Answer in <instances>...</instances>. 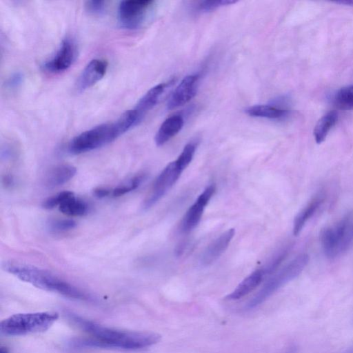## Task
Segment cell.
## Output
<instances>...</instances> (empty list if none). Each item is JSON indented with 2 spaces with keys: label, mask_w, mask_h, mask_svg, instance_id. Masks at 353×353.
Returning a JSON list of instances; mask_svg holds the SVG:
<instances>
[{
  "label": "cell",
  "mask_w": 353,
  "mask_h": 353,
  "mask_svg": "<svg viewBox=\"0 0 353 353\" xmlns=\"http://www.w3.org/2000/svg\"><path fill=\"white\" fill-rule=\"evenodd\" d=\"M216 191L214 184L207 186L197 197L195 202L188 208L181 222L180 228L183 232L193 230L200 222L205 206Z\"/></svg>",
  "instance_id": "30bf717a"
},
{
  "label": "cell",
  "mask_w": 353,
  "mask_h": 353,
  "mask_svg": "<svg viewBox=\"0 0 353 353\" xmlns=\"http://www.w3.org/2000/svg\"><path fill=\"white\" fill-rule=\"evenodd\" d=\"M183 170L176 161L168 164L157 177L152 189L142 204L143 210H148L158 202L175 184Z\"/></svg>",
  "instance_id": "52a82bcc"
},
{
  "label": "cell",
  "mask_w": 353,
  "mask_h": 353,
  "mask_svg": "<svg viewBox=\"0 0 353 353\" xmlns=\"http://www.w3.org/2000/svg\"><path fill=\"white\" fill-rule=\"evenodd\" d=\"M111 190L105 188H97L93 190L94 195L97 198H103L108 196Z\"/></svg>",
  "instance_id": "f546056e"
},
{
  "label": "cell",
  "mask_w": 353,
  "mask_h": 353,
  "mask_svg": "<svg viewBox=\"0 0 353 353\" xmlns=\"http://www.w3.org/2000/svg\"><path fill=\"white\" fill-rule=\"evenodd\" d=\"M106 7L105 1L91 0L85 3V10L91 14H101L104 12Z\"/></svg>",
  "instance_id": "83f0119b"
},
{
  "label": "cell",
  "mask_w": 353,
  "mask_h": 353,
  "mask_svg": "<svg viewBox=\"0 0 353 353\" xmlns=\"http://www.w3.org/2000/svg\"><path fill=\"white\" fill-rule=\"evenodd\" d=\"M77 57V46L70 37L63 39L55 54L42 65L43 70L59 73L68 70Z\"/></svg>",
  "instance_id": "9c48e42d"
},
{
  "label": "cell",
  "mask_w": 353,
  "mask_h": 353,
  "mask_svg": "<svg viewBox=\"0 0 353 353\" xmlns=\"http://www.w3.org/2000/svg\"><path fill=\"white\" fill-rule=\"evenodd\" d=\"M3 268L20 280L30 283L37 288L56 292L73 299L83 301L92 299L86 292L45 270L12 261L4 262Z\"/></svg>",
  "instance_id": "7a4b0ae2"
},
{
  "label": "cell",
  "mask_w": 353,
  "mask_h": 353,
  "mask_svg": "<svg viewBox=\"0 0 353 353\" xmlns=\"http://www.w3.org/2000/svg\"><path fill=\"white\" fill-rule=\"evenodd\" d=\"M308 261V255L301 254L278 272L273 273V275L248 303L246 307L251 309L264 302L277 290L299 275L307 265Z\"/></svg>",
  "instance_id": "8992f818"
},
{
  "label": "cell",
  "mask_w": 353,
  "mask_h": 353,
  "mask_svg": "<svg viewBox=\"0 0 353 353\" xmlns=\"http://www.w3.org/2000/svg\"><path fill=\"white\" fill-rule=\"evenodd\" d=\"M196 149L194 142L187 143L178 158L175 160L182 170H185L192 161Z\"/></svg>",
  "instance_id": "d4e9b609"
},
{
  "label": "cell",
  "mask_w": 353,
  "mask_h": 353,
  "mask_svg": "<svg viewBox=\"0 0 353 353\" xmlns=\"http://www.w3.org/2000/svg\"><path fill=\"white\" fill-rule=\"evenodd\" d=\"M265 274L262 269H258L245 277L227 296L226 299L238 300L253 291L261 283Z\"/></svg>",
  "instance_id": "2e32d148"
},
{
  "label": "cell",
  "mask_w": 353,
  "mask_h": 353,
  "mask_svg": "<svg viewBox=\"0 0 353 353\" xmlns=\"http://www.w3.org/2000/svg\"><path fill=\"white\" fill-rule=\"evenodd\" d=\"M321 243L325 255L334 259L344 253L353 243V211L321 233Z\"/></svg>",
  "instance_id": "277c9868"
},
{
  "label": "cell",
  "mask_w": 353,
  "mask_h": 353,
  "mask_svg": "<svg viewBox=\"0 0 353 353\" xmlns=\"http://www.w3.org/2000/svg\"><path fill=\"white\" fill-rule=\"evenodd\" d=\"M235 234L234 228L220 234L208 245L201 256V263L208 265L215 261L228 248Z\"/></svg>",
  "instance_id": "4fadbf2b"
},
{
  "label": "cell",
  "mask_w": 353,
  "mask_h": 353,
  "mask_svg": "<svg viewBox=\"0 0 353 353\" xmlns=\"http://www.w3.org/2000/svg\"><path fill=\"white\" fill-rule=\"evenodd\" d=\"M108 65V62L104 59L91 60L84 68L77 80V90L83 92L99 81L105 74Z\"/></svg>",
  "instance_id": "7c38bea8"
},
{
  "label": "cell",
  "mask_w": 353,
  "mask_h": 353,
  "mask_svg": "<svg viewBox=\"0 0 353 353\" xmlns=\"http://www.w3.org/2000/svg\"><path fill=\"white\" fill-rule=\"evenodd\" d=\"M2 183L6 188H10L14 184V179L10 174L4 175L2 178Z\"/></svg>",
  "instance_id": "4dcf8cb0"
},
{
  "label": "cell",
  "mask_w": 353,
  "mask_h": 353,
  "mask_svg": "<svg viewBox=\"0 0 353 353\" xmlns=\"http://www.w3.org/2000/svg\"><path fill=\"white\" fill-rule=\"evenodd\" d=\"M76 222L70 219H55L48 223V228L53 232H61L74 228Z\"/></svg>",
  "instance_id": "484cf974"
},
{
  "label": "cell",
  "mask_w": 353,
  "mask_h": 353,
  "mask_svg": "<svg viewBox=\"0 0 353 353\" xmlns=\"http://www.w3.org/2000/svg\"><path fill=\"white\" fill-rule=\"evenodd\" d=\"M68 319L88 334L71 339L72 349L105 348L137 350L150 347L161 340V335L151 332L126 331L107 327L77 314H67Z\"/></svg>",
  "instance_id": "6da1fadb"
},
{
  "label": "cell",
  "mask_w": 353,
  "mask_h": 353,
  "mask_svg": "<svg viewBox=\"0 0 353 353\" xmlns=\"http://www.w3.org/2000/svg\"><path fill=\"white\" fill-rule=\"evenodd\" d=\"M233 0H210L201 1L196 4L194 10L198 12H208L213 11L220 7L235 3Z\"/></svg>",
  "instance_id": "cb8c5ba5"
},
{
  "label": "cell",
  "mask_w": 353,
  "mask_h": 353,
  "mask_svg": "<svg viewBox=\"0 0 353 353\" xmlns=\"http://www.w3.org/2000/svg\"><path fill=\"white\" fill-rule=\"evenodd\" d=\"M23 80V76L21 73H14L8 79L6 85L10 89H15L21 84Z\"/></svg>",
  "instance_id": "f1b7e54d"
},
{
  "label": "cell",
  "mask_w": 353,
  "mask_h": 353,
  "mask_svg": "<svg viewBox=\"0 0 353 353\" xmlns=\"http://www.w3.org/2000/svg\"><path fill=\"white\" fill-rule=\"evenodd\" d=\"M154 3L151 0H125L118 8L119 23L125 28L134 29L144 21L147 13Z\"/></svg>",
  "instance_id": "ba28073f"
},
{
  "label": "cell",
  "mask_w": 353,
  "mask_h": 353,
  "mask_svg": "<svg viewBox=\"0 0 353 353\" xmlns=\"http://www.w3.org/2000/svg\"><path fill=\"white\" fill-rule=\"evenodd\" d=\"M0 353H9V350L6 347H1Z\"/></svg>",
  "instance_id": "d6a6232c"
},
{
  "label": "cell",
  "mask_w": 353,
  "mask_h": 353,
  "mask_svg": "<svg viewBox=\"0 0 353 353\" xmlns=\"http://www.w3.org/2000/svg\"><path fill=\"white\" fill-rule=\"evenodd\" d=\"M59 319L54 312L19 313L3 320L0 324L1 334L6 336H22L43 332Z\"/></svg>",
  "instance_id": "3957f363"
},
{
  "label": "cell",
  "mask_w": 353,
  "mask_h": 353,
  "mask_svg": "<svg viewBox=\"0 0 353 353\" xmlns=\"http://www.w3.org/2000/svg\"><path fill=\"white\" fill-rule=\"evenodd\" d=\"M73 192L71 191H63L51 197L48 198L42 203V207L45 209H52L59 205Z\"/></svg>",
  "instance_id": "4316f807"
},
{
  "label": "cell",
  "mask_w": 353,
  "mask_h": 353,
  "mask_svg": "<svg viewBox=\"0 0 353 353\" xmlns=\"http://www.w3.org/2000/svg\"><path fill=\"white\" fill-rule=\"evenodd\" d=\"M184 125V119L180 114H174L168 117L160 125L154 141L157 146H161L176 135Z\"/></svg>",
  "instance_id": "9a60e30c"
},
{
  "label": "cell",
  "mask_w": 353,
  "mask_h": 353,
  "mask_svg": "<svg viewBox=\"0 0 353 353\" xmlns=\"http://www.w3.org/2000/svg\"><path fill=\"white\" fill-rule=\"evenodd\" d=\"M59 208L64 214L77 216L85 214L88 207L85 202L76 198L72 193L59 205Z\"/></svg>",
  "instance_id": "44dd1931"
},
{
  "label": "cell",
  "mask_w": 353,
  "mask_h": 353,
  "mask_svg": "<svg viewBox=\"0 0 353 353\" xmlns=\"http://www.w3.org/2000/svg\"><path fill=\"white\" fill-rule=\"evenodd\" d=\"M121 134L116 121L100 124L74 137L69 143L68 151L73 154L89 152L112 142Z\"/></svg>",
  "instance_id": "5b68a950"
},
{
  "label": "cell",
  "mask_w": 353,
  "mask_h": 353,
  "mask_svg": "<svg viewBox=\"0 0 353 353\" xmlns=\"http://www.w3.org/2000/svg\"><path fill=\"white\" fill-rule=\"evenodd\" d=\"M199 80V74L185 76L171 94L167 103L168 109L179 108L191 101L196 94Z\"/></svg>",
  "instance_id": "8fae6325"
},
{
  "label": "cell",
  "mask_w": 353,
  "mask_h": 353,
  "mask_svg": "<svg viewBox=\"0 0 353 353\" xmlns=\"http://www.w3.org/2000/svg\"><path fill=\"white\" fill-rule=\"evenodd\" d=\"M337 119V112L332 110L323 115L318 121L314 129V137L317 143H321L325 139L330 130L335 125Z\"/></svg>",
  "instance_id": "ffe728a7"
},
{
  "label": "cell",
  "mask_w": 353,
  "mask_h": 353,
  "mask_svg": "<svg viewBox=\"0 0 353 353\" xmlns=\"http://www.w3.org/2000/svg\"><path fill=\"white\" fill-rule=\"evenodd\" d=\"M326 198L323 191L316 193L310 201L298 212L293 223V234L297 236L302 231L306 223L321 207Z\"/></svg>",
  "instance_id": "5bb4252c"
},
{
  "label": "cell",
  "mask_w": 353,
  "mask_h": 353,
  "mask_svg": "<svg viewBox=\"0 0 353 353\" xmlns=\"http://www.w3.org/2000/svg\"><path fill=\"white\" fill-rule=\"evenodd\" d=\"M336 105L343 110L353 108V85L340 89L334 97Z\"/></svg>",
  "instance_id": "7402d4cb"
},
{
  "label": "cell",
  "mask_w": 353,
  "mask_h": 353,
  "mask_svg": "<svg viewBox=\"0 0 353 353\" xmlns=\"http://www.w3.org/2000/svg\"><path fill=\"white\" fill-rule=\"evenodd\" d=\"M77 169L69 164H61L50 170L46 177V185L50 188L63 185L76 174Z\"/></svg>",
  "instance_id": "ac0fdd59"
},
{
  "label": "cell",
  "mask_w": 353,
  "mask_h": 353,
  "mask_svg": "<svg viewBox=\"0 0 353 353\" xmlns=\"http://www.w3.org/2000/svg\"><path fill=\"white\" fill-rule=\"evenodd\" d=\"M345 353H353V344L345 351Z\"/></svg>",
  "instance_id": "836d02e7"
},
{
  "label": "cell",
  "mask_w": 353,
  "mask_h": 353,
  "mask_svg": "<svg viewBox=\"0 0 353 353\" xmlns=\"http://www.w3.org/2000/svg\"><path fill=\"white\" fill-rule=\"evenodd\" d=\"M146 179L145 174H141L132 177L126 183L118 186L112 190L114 196H122L132 190L137 189Z\"/></svg>",
  "instance_id": "603a6c76"
},
{
  "label": "cell",
  "mask_w": 353,
  "mask_h": 353,
  "mask_svg": "<svg viewBox=\"0 0 353 353\" xmlns=\"http://www.w3.org/2000/svg\"><path fill=\"white\" fill-rule=\"evenodd\" d=\"M171 83H161L150 88L138 101L134 109L143 118L158 103L166 87Z\"/></svg>",
  "instance_id": "e0dca14e"
},
{
  "label": "cell",
  "mask_w": 353,
  "mask_h": 353,
  "mask_svg": "<svg viewBox=\"0 0 353 353\" xmlns=\"http://www.w3.org/2000/svg\"><path fill=\"white\" fill-rule=\"evenodd\" d=\"M245 112L250 117L279 119L284 117L288 111L285 109L271 105H255L245 109Z\"/></svg>",
  "instance_id": "d6986e66"
},
{
  "label": "cell",
  "mask_w": 353,
  "mask_h": 353,
  "mask_svg": "<svg viewBox=\"0 0 353 353\" xmlns=\"http://www.w3.org/2000/svg\"><path fill=\"white\" fill-rule=\"evenodd\" d=\"M335 3L345 5V6H353V0L339 1H336Z\"/></svg>",
  "instance_id": "1f68e13d"
}]
</instances>
